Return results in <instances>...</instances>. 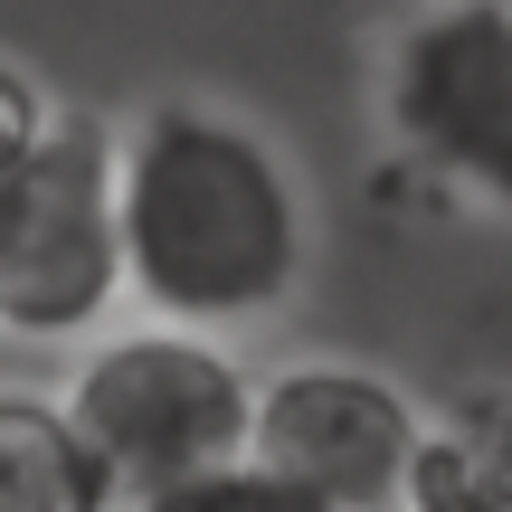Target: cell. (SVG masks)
Instances as JSON below:
<instances>
[{
	"mask_svg": "<svg viewBox=\"0 0 512 512\" xmlns=\"http://www.w3.org/2000/svg\"><path fill=\"white\" fill-rule=\"evenodd\" d=\"M114 200H124V294L171 332L266 323L313 256V200L294 162L228 105L171 95L114 133Z\"/></svg>",
	"mask_w": 512,
	"mask_h": 512,
	"instance_id": "obj_1",
	"label": "cell"
},
{
	"mask_svg": "<svg viewBox=\"0 0 512 512\" xmlns=\"http://www.w3.org/2000/svg\"><path fill=\"white\" fill-rule=\"evenodd\" d=\"M48 124H57V105L10 67V57H0V209H10V190L29 181V162H38V143H48Z\"/></svg>",
	"mask_w": 512,
	"mask_h": 512,
	"instance_id": "obj_8",
	"label": "cell"
},
{
	"mask_svg": "<svg viewBox=\"0 0 512 512\" xmlns=\"http://www.w3.org/2000/svg\"><path fill=\"white\" fill-rule=\"evenodd\" d=\"M57 399H67L76 437L105 465L124 512L181 494V484L238 475L256 446V370L228 342L171 332V323L95 332Z\"/></svg>",
	"mask_w": 512,
	"mask_h": 512,
	"instance_id": "obj_2",
	"label": "cell"
},
{
	"mask_svg": "<svg viewBox=\"0 0 512 512\" xmlns=\"http://www.w3.org/2000/svg\"><path fill=\"white\" fill-rule=\"evenodd\" d=\"M427 446V408L370 361H285L256 370V446L247 465L275 475L313 512H408V475Z\"/></svg>",
	"mask_w": 512,
	"mask_h": 512,
	"instance_id": "obj_5",
	"label": "cell"
},
{
	"mask_svg": "<svg viewBox=\"0 0 512 512\" xmlns=\"http://www.w3.org/2000/svg\"><path fill=\"white\" fill-rule=\"evenodd\" d=\"M114 304H124L114 133L95 114H57L29 181L0 209V332L10 342H95Z\"/></svg>",
	"mask_w": 512,
	"mask_h": 512,
	"instance_id": "obj_4",
	"label": "cell"
},
{
	"mask_svg": "<svg viewBox=\"0 0 512 512\" xmlns=\"http://www.w3.org/2000/svg\"><path fill=\"white\" fill-rule=\"evenodd\" d=\"M0 512H124L57 389H0Z\"/></svg>",
	"mask_w": 512,
	"mask_h": 512,
	"instance_id": "obj_6",
	"label": "cell"
},
{
	"mask_svg": "<svg viewBox=\"0 0 512 512\" xmlns=\"http://www.w3.org/2000/svg\"><path fill=\"white\" fill-rule=\"evenodd\" d=\"M408 512H512V389L427 418Z\"/></svg>",
	"mask_w": 512,
	"mask_h": 512,
	"instance_id": "obj_7",
	"label": "cell"
},
{
	"mask_svg": "<svg viewBox=\"0 0 512 512\" xmlns=\"http://www.w3.org/2000/svg\"><path fill=\"white\" fill-rule=\"evenodd\" d=\"M380 124L418 181L512 219V0H427L380 57Z\"/></svg>",
	"mask_w": 512,
	"mask_h": 512,
	"instance_id": "obj_3",
	"label": "cell"
},
{
	"mask_svg": "<svg viewBox=\"0 0 512 512\" xmlns=\"http://www.w3.org/2000/svg\"><path fill=\"white\" fill-rule=\"evenodd\" d=\"M133 512H313V503H304V494H285L275 475H256V465H238V475L181 484V494H162V503H133Z\"/></svg>",
	"mask_w": 512,
	"mask_h": 512,
	"instance_id": "obj_9",
	"label": "cell"
}]
</instances>
